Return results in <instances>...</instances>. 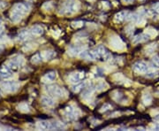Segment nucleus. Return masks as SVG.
Wrapping results in <instances>:
<instances>
[{"label":"nucleus","instance_id":"1","mask_svg":"<svg viewBox=\"0 0 159 131\" xmlns=\"http://www.w3.org/2000/svg\"><path fill=\"white\" fill-rule=\"evenodd\" d=\"M80 7V5L77 0H65L61 4L58 13L66 16L73 15L79 11Z\"/></svg>","mask_w":159,"mask_h":131},{"label":"nucleus","instance_id":"2","mask_svg":"<svg viewBox=\"0 0 159 131\" xmlns=\"http://www.w3.org/2000/svg\"><path fill=\"white\" fill-rule=\"evenodd\" d=\"M92 60H100V61H107L111 59V53H109L104 46L98 45L93 51H91Z\"/></svg>","mask_w":159,"mask_h":131},{"label":"nucleus","instance_id":"3","mask_svg":"<svg viewBox=\"0 0 159 131\" xmlns=\"http://www.w3.org/2000/svg\"><path fill=\"white\" fill-rule=\"evenodd\" d=\"M46 91H48L49 94L52 95L56 97H67V92L66 91L58 85H49L46 87Z\"/></svg>","mask_w":159,"mask_h":131},{"label":"nucleus","instance_id":"4","mask_svg":"<svg viewBox=\"0 0 159 131\" xmlns=\"http://www.w3.org/2000/svg\"><path fill=\"white\" fill-rule=\"evenodd\" d=\"M64 113L66 115L68 120H76L80 116V112L78 109L73 107L72 105H69V106H66L65 108V111H64Z\"/></svg>","mask_w":159,"mask_h":131},{"label":"nucleus","instance_id":"5","mask_svg":"<svg viewBox=\"0 0 159 131\" xmlns=\"http://www.w3.org/2000/svg\"><path fill=\"white\" fill-rule=\"evenodd\" d=\"M110 44H111V46L114 50H117V51H121V50L125 49V43H124V42L122 41V39L119 37H117V36L112 37L110 39Z\"/></svg>","mask_w":159,"mask_h":131},{"label":"nucleus","instance_id":"6","mask_svg":"<svg viewBox=\"0 0 159 131\" xmlns=\"http://www.w3.org/2000/svg\"><path fill=\"white\" fill-rule=\"evenodd\" d=\"M132 70L138 74H146L148 70V66L143 61H137L132 65Z\"/></svg>","mask_w":159,"mask_h":131},{"label":"nucleus","instance_id":"7","mask_svg":"<svg viewBox=\"0 0 159 131\" xmlns=\"http://www.w3.org/2000/svg\"><path fill=\"white\" fill-rule=\"evenodd\" d=\"M130 12L127 11H121L115 14V21L116 22H123L124 21L127 20V17L129 15Z\"/></svg>","mask_w":159,"mask_h":131},{"label":"nucleus","instance_id":"8","mask_svg":"<svg viewBox=\"0 0 159 131\" xmlns=\"http://www.w3.org/2000/svg\"><path fill=\"white\" fill-rule=\"evenodd\" d=\"M151 37L147 34V33H143V34H140L138 36H136L133 40H132V43H144L147 42L148 39H150Z\"/></svg>","mask_w":159,"mask_h":131},{"label":"nucleus","instance_id":"9","mask_svg":"<svg viewBox=\"0 0 159 131\" xmlns=\"http://www.w3.org/2000/svg\"><path fill=\"white\" fill-rule=\"evenodd\" d=\"M84 73H73L69 76V81L73 83H78L84 78Z\"/></svg>","mask_w":159,"mask_h":131},{"label":"nucleus","instance_id":"10","mask_svg":"<svg viewBox=\"0 0 159 131\" xmlns=\"http://www.w3.org/2000/svg\"><path fill=\"white\" fill-rule=\"evenodd\" d=\"M42 103L46 106H54L56 105V101L53 99L51 97H48V96L43 97L42 98Z\"/></svg>","mask_w":159,"mask_h":131},{"label":"nucleus","instance_id":"11","mask_svg":"<svg viewBox=\"0 0 159 131\" xmlns=\"http://www.w3.org/2000/svg\"><path fill=\"white\" fill-rule=\"evenodd\" d=\"M38 127L39 129L42 130H48V129H52L51 128V122L48 121V120H42L38 123Z\"/></svg>","mask_w":159,"mask_h":131},{"label":"nucleus","instance_id":"12","mask_svg":"<svg viewBox=\"0 0 159 131\" xmlns=\"http://www.w3.org/2000/svg\"><path fill=\"white\" fill-rule=\"evenodd\" d=\"M55 56H56V53L54 51H45V52H42V57L45 60L52 59L53 58H55Z\"/></svg>","mask_w":159,"mask_h":131},{"label":"nucleus","instance_id":"13","mask_svg":"<svg viewBox=\"0 0 159 131\" xmlns=\"http://www.w3.org/2000/svg\"><path fill=\"white\" fill-rule=\"evenodd\" d=\"M51 128H52V129H57V130H58V129H65L66 128V126L65 123H63V122H61V121L55 120V121L51 122Z\"/></svg>","mask_w":159,"mask_h":131},{"label":"nucleus","instance_id":"14","mask_svg":"<svg viewBox=\"0 0 159 131\" xmlns=\"http://www.w3.org/2000/svg\"><path fill=\"white\" fill-rule=\"evenodd\" d=\"M28 9V6L25 4H19L15 6V10L17 12V14L20 13H26V11Z\"/></svg>","mask_w":159,"mask_h":131},{"label":"nucleus","instance_id":"15","mask_svg":"<svg viewBox=\"0 0 159 131\" xmlns=\"http://www.w3.org/2000/svg\"><path fill=\"white\" fill-rule=\"evenodd\" d=\"M113 79H114V81L116 82H118V83H123L125 85H126V81H128V80L126 79V77L122 74H116V75H113Z\"/></svg>","mask_w":159,"mask_h":131},{"label":"nucleus","instance_id":"16","mask_svg":"<svg viewBox=\"0 0 159 131\" xmlns=\"http://www.w3.org/2000/svg\"><path fill=\"white\" fill-rule=\"evenodd\" d=\"M56 78H57V73L52 71V72L46 74L43 77V80H44V81H53Z\"/></svg>","mask_w":159,"mask_h":131},{"label":"nucleus","instance_id":"17","mask_svg":"<svg viewBox=\"0 0 159 131\" xmlns=\"http://www.w3.org/2000/svg\"><path fill=\"white\" fill-rule=\"evenodd\" d=\"M142 102L146 105H149L152 102V96L149 93H145L142 96Z\"/></svg>","mask_w":159,"mask_h":131},{"label":"nucleus","instance_id":"18","mask_svg":"<svg viewBox=\"0 0 159 131\" xmlns=\"http://www.w3.org/2000/svg\"><path fill=\"white\" fill-rule=\"evenodd\" d=\"M83 51V48L80 47V46H74L73 48L70 49L69 51V53L73 56H76V55H80V53H81Z\"/></svg>","mask_w":159,"mask_h":131},{"label":"nucleus","instance_id":"19","mask_svg":"<svg viewBox=\"0 0 159 131\" xmlns=\"http://www.w3.org/2000/svg\"><path fill=\"white\" fill-rule=\"evenodd\" d=\"M83 88H85V84L83 82H78L74 83V85L72 86V91L73 92H79L83 90Z\"/></svg>","mask_w":159,"mask_h":131},{"label":"nucleus","instance_id":"20","mask_svg":"<svg viewBox=\"0 0 159 131\" xmlns=\"http://www.w3.org/2000/svg\"><path fill=\"white\" fill-rule=\"evenodd\" d=\"M156 48H157V43H151L149 45H148L145 48L146 54H151L156 51Z\"/></svg>","mask_w":159,"mask_h":131},{"label":"nucleus","instance_id":"21","mask_svg":"<svg viewBox=\"0 0 159 131\" xmlns=\"http://www.w3.org/2000/svg\"><path fill=\"white\" fill-rule=\"evenodd\" d=\"M108 88V84L104 82V81H100L99 83H97V85L95 86V89H96V91H104Z\"/></svg>","mask_w":159,"mask_h":131},{"label":"nucleus","instance_id":"22","mask_svg":"<svg viewBox=\"0 0 159 131\" xmlns=\"http://www.w3.org/2000/svg\"><path fill=\"white\" fill-rule=\"evenodd\" d=\"M32 33L36 36H40L43 33V29L40 26H35L32 28Z\"/></svg>","mask_w":159,"mask_h":131},{"label":"nucleus","instance_id":"23","mask_svg":"<svg viewBox=\"0 0 159 131\" xmlns=\"http://www.w3.org/2000/svg\"><path fill=\"white\" fill-rule=\"evenodd\" d=\"M5 88L8 91H13L17 88V85L14 82H6V83H5Z\"/></svg>","mask_w":159,"mask_h":131},{"label":"nucleus","instance_id":"24","mask_svg":"<svg viewBox=\"0 0 159 131\" xmlns=\"http://www.w3.org/2000/svg\"><path fill=\"white\" fill-rule=\"evenodd\" d=\"M158 75V72L157 71H147L146 72V76L148 78H156Z\"/></svg>","mask_w":159,"mask_h":131},{"label":"nucleus","instance_id":"25","mask_svg":"<svg viewBox=\"0 0 159 131\" xmlns=\"http://www.w3.org/2000/svg\"><path fill=\"white\" fill-rule=\"evenodd\" d=\"M151 63H152V65L153 66H155V67H159V56L158 55H155L153 58H152V59H151Z\"/></svg>","mask_w":159,"mask_h":131},{"label":"nucleus","instance_id":"26","mask_svg":"<svg viewBox=\"0 0 159 131\" xmlns=\"http://www.w3.org/2000/svg\"><path fill=\"white\" fill-rule=\"evenodd\" d=\"M42 54H40V53L34 55L33 58H32V61L34 63H39L42 61Z\"/></svg>","mask_w":159,"mask_h":131},{"label":"nucleus","instance_id":"27","mask_svg":"<svg viewBox=\"0 0 159 131\" xmlns=\"http://www.w3.org/2000/svg\"><path fill=\"white\" fill-rule=\"evenodd\" d=\"M83 26V21H73L72 22V27H74V28H79Z\"/></svg>","mask_w":159,"mask_h":131},{"label":"nucleus","instance_id":"28","mask_svg":"<svg viewBox=\"0 0 159 131\" xmlns=\"http://www.w3.org/2000/svg\"><path fill=\"white\" fill-rule=\"evenodd\" d=\"M152 11L157 14H159V2L155 3L153 5H152Z\"/></svg>","mask_w":159,"mask_h":131},{"label":"nucleus","instance_id":"29","mask_svg":"<svg viewBox=\"0 0 159 131\" xmlns=\"http://www.w3.org/2000/svg\"><path fill=\"white\" fill-rule=\"evenodd\" d=\"M110 109H111V106L110 105H108V104H105L104 105H103V107L101 108L100 112H101V113H104V112H106V111H108V110H110Z\"/></svg>","mask_w":159,"mask_h":131},{"label":"nucleus","instance_id":"30","mask_svg":"<svg viewBox=\"0 0 159 131\" xmlns=\"http://www.w3.org/2000/svg\"><path fill=\"white\" fill-rule=\"evenodd\" d=\"M102 5L104 6V8H110V4L107 1H103L102 2Z\"/></svg>","mask_w":159,"mask_h":131},{"label":"nucleus","instance_id":"31","mask_svg":"<svg viewBox=\"0 0 159 131\" xmlns=\"http://www.w3.org/2000/svg\"><path fill=\"white\" fill-rule=\"evenodd\" d=\"M45 5H47V9L49 8V10H51L53 8V5L51 2H49V3H46Z\"/></svg>","mask_w":159,"mask_h":131},{"label":"nucleus","instance_id":"32","mask_svg":"<svg viewBox=\"0 0 159 131\" xmlns=\"http://www.w3.org/2000/svg\"><path fill=\"white\" fill-rule=\"evenodd\" d=\"M124 3H126V4H131L133 2V0H122Z\"/></svg>","mask_w":159,"mask_h":131},{"label":"nucleus","instance_id":"33","mask_svg":"<svg viewBox=\"0 0 159 131\" xmlns=\"http://www.w3.org/2000/svg\"><path fill=\"white\" fill-rule=\"evenodd\" d=\"M155 129H156V130H159V125H157V126H156Z\"/></svg>","mask_w":159,"mask_h":131},{"label":"nucleus","instance_id":"34","mask_svg":"<svg viewBox=\"0 0 159 131\" xmlns=\"http://www.w3.org/2000/svg\"><path fill=\"white\" fill-rule=\"evenodd\" d=\"M88 1H90V2H92V1H95V0H88Z\"/></svg>","mask_w":159,"mask_h":131}]
</instances>
